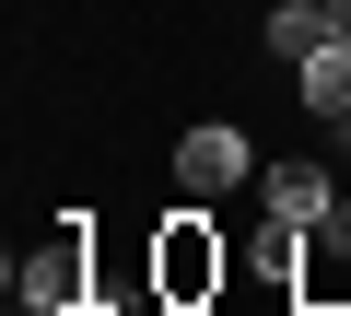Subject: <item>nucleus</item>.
Returning <instances> with one entry per match:
<instances>
[{
	"label": "nucleus",
	"instance_id": "6",
	"mask_svg": "<svg viewBox=\"0 0 351 316\" xmlns=\"http://www.w3.org/2000/svg\"><path fill=\"white\" fill-rule=\"evenodd\" d=\"M328 36H339V24H328V0H281V12H269V59H281V71H304Z\"/></svg>",
	"mask_w": 351,
	"mask_h": 316
},
{
	"label": "nucleus",
	"instance_id": "1",
	"mask_svg": "<svg viewBox=\"0 0 351 316\" xmlns=\"http://www.w3.org/2000/svg\"><path fill=\"white\" fill-rule=\"evenodd\" d=\"M223 281H234V246L211 234V199H176V211L152 223V293H164V316L211 304Z\"/></svg>",
	"mask_w": 351,
	"mask_h": 316
},
{
	"label": "nucleus",
	"instance_id": "5",
	"mask_svg": "<svg viewBox=\"0 0 351 316\" xmlns=\"http://www.w3.org/2000/svg\"><path fill=\"white\" fill-rule=\"evenodd\" d=\"M293 316H351V211L304 234V269H293Z\"/></svg>",
	"mask_w": 351,
	"mask_h": 316
},
{
	"label": "nucleus",
	"instance_id": "7",
	"mask_svg": "<svg viewBox=\"0 0 351 316\" xmlns=\"http://www.w3.org/2000/svg\"><path fill=\"white\" fill-rule=\"evenodd\" d=\"M293 82H304V106H316V117L339 129V117H351V36H328V47H316V59L293 71Z\"/></svg>",
	"mask_w": 351,
	"mask_h": 316
},
{
	"label": "nucleus",
	"instance_id": "8",
	"mask_svg": "<svg viewBox=\"0 0 351 316\" xmlns=\"http://www.w3.org/2000/svg\"><path fill=\"white\" fill-rule=\"evenodd\" d=\"M328 24H339V36H351V0H328Z\"/></svg>",
	"mask_w": 351,
	"mask_h": 316
},
{
	"label": "nucleus",
	"instance_id": "10",
	"mask_svg": "<svg viewBox=\"0 0 351 316\" xmlns=\"http://www.w3.org/2000/svg\"><path fill=\"white\" fill-rule=\"evenodd\" d=\"M71 316H106V304H71Z\"/></svg>",
	"mask_w": 351,
	"mask_h": 316
},
{
	"label": "nucleus",
	"instance_id": "3",
	"mask_svg": "<svg viewBox=\"0 0 351 316\" xmlns=\"http://www.w3.org/2000/svg\"><path fill=\"white\" fill-rule=\"evenodd\" d=\"M223 188H258V141L234 117H199L176 141V199H223Z\"/></svg>",
	"mask_w": 351,
	"mask_h": 316
},
{
	"label": "nucleus",
	"instance_id": "9",
	"mask_svg": "<svg viewBox=\"0 0 351 316\" xmlns=\"http://www.w3.org/2000/svg\"><path fill=\"white\" fill-rule=\"evenodd\" d=\"M328 141H339V165H351V117H339V129H328Z\"/></svg>",
	"mask_w": 351,
	"mask_h": 316
},
{
	"label": "nucleus",
	"instance_id": "4",
	"mask_svg": "<svg viewBox=\"0 0 351 316\" xmlns=\"http://www.w3.org/2000/svg\"><path fill=\"white\" fill-rule=\"evenodd\" d=\"M258 211L293 223V234H316V223H339V176L316 152H281V165H258Z\"/></svg>",
	"mask_w": 351,
	"mask_h": 316
},
{
	"label": "nucleus",
	"instance_id": "2",
	"mask_svg": "<svg viewBox=\"0 0 351 316\" xmlns=\"http://www.w3.org/2000/svg\"><path fill=\"white\" fill-rule=\"evenodd\" d=\"M94 258H106V234H94L82 211H59V234L12 258V304H24V316H71V304H94Z\"/></svg>",
	"mask_w": 351,
	"mask_h": 316
}]
</instances>
